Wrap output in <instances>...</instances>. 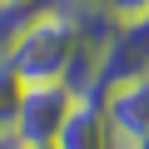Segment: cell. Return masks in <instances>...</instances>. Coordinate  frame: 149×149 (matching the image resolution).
Wrapping results in <instances>:
<instances>
[{
  "instance_id": "6da1fadb",
  "label": "cell",
  "mask_w": 149,
  "mask_h": 149,
  "mask_svg": "<svg viewBox=\"0 0 149 149\" xmlns=\"http://www.w3.org/2000/svg\"><path fill=\"white\" fill-rule=\"evenodd\" d=\"M80 50H85V35L74 30L70 15H60V10H40L35 25L5 50V60H10V70L20 74L25 85H55V80H65L70 60L80 55Z\"/></svg>"
},
{
  "instance_id": "7a4b0ae2",
  "label": "cell",
  "mask_w": 149,
  "mask_h": 149,
  "mask_svg": "<svg viewBox=\"0 0 149 149\" xmlns=\"http://www.w3.org/2000/svg\"><path fill=\"white\" fill-rule=\"evenodd\" d=\"M74 109V95L70 85H25L20 95V114H15V139L20 144H55L65 119Z\"/></svg>"
},
{
  "instance_id": "3957f363",
  "label": "cell",
  "mask_w": 149,
  "mask_h": 149,
  "mask_svg": "<svg viewBox=\"0 0 149 149\" xmlns=\"http://www.w3.org/2000/svg\"><path fill=\"white\" fill-rule=\"evenodd\" d=\"M149 74V15H129L114 25V35L100 45V90Z\"/></svg>"
},
{
  "instance_id": "277c9868",
  "label": "cell",
  "mask_w": 149,
  "mask_h": 149,
  "mask_svg": "<svg viewBox=\"0 0 149 149\" xmlns=\"http://www.w3.org/2000/svg\"><path fill=\"white\" fill-rule=\"evenodd\" d=\"M104 119L119 139V149H139L149 134V74L119 80L104 90Z\"/></svg>"
},
{
  "instance_id": "5b68a950",
  "label": "cell",
  "mask_w": 149,
  "mask_h": 149,
  "mask_svg": "<svg viewBox=\"0 0 149 149\" xmlns=\"http://www.w3.org/2000/svg\"><path fill=\"white\" fill-rule=\"evenodd\" d=\"M55 149H119L109 119H104V95H80L55 139Z\"/></svg>"
},
{
  "instance_id": "8992f818",
  "label": "cell",
  "mask_w": 149,
  "mask_h": 149,
  "mask_svg": "<svg viewBox=\"0 0 149 149\" xmlns=\"http://www.w3.org/2000/svg\"><path fill=\"white\" fill-rule=\"evenodd\" d=\"M40 10H45V0H0V55L35 25Z\"/></svg>"
},
{
  "instance_id": "52a82bcc",
  "label": "cell",
  "mask_w": 149,
  "mask_h": 149,
  "mask_svg": "<svg viewBox=\"0 0 149 149\" xmlns=\"http://www.w3.org/2000/svg\"><path fill=\"white\" fill-rule=\"evenodd\" d=\"M20 95H25V80L10 70V60L0 55V134H15V114H20Z\"/></svg>"
},
{
  "instance_id": "ba28073f",
  "label": "cell",
  "mask_w": 149,
  "mask_h": 149,
  "mask_svg": "<svg viewBox=\"0 0 149 149\" xmlns=\"http://www.w3.org/2000/svg\"><path fill=\"white\" fill-rule=\"evenodd\" d=\"M109 10H114L119 20H129V15H149V0H109Z\"/></svg>"
},
{
  "instance_id": "9c48e42d",
  "label": "cell",
  "mask_w": 149,
  "mask_h": 149,
  "mask_svg": "<svg viewBox=\"0 0 149 149\" xmlns=\"http://www.w3.org/2000/svg\"><path fill=\"white\" fill-rule=\"evenodd\" d=\"M0 149H15V134H0Z\"/></svg>"
},
{
  "instance_id": "30bf717a",
  "label": "cell",
  "mask_w": 149,
  "mask_h": 149,
  "mask_svg": "<svg viewBox=\"0 0 149 149\" xmlns=\"http://www.w3.org/2000/svg\"><path fill=\"white\" fill-rule=\"evenodd\" d=\"M15 149H55V144H20V139H15Z\"/></svg>"
}]
</instances>
